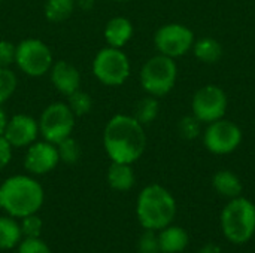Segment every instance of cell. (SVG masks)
<instances>
[{"mask_svg":"<svg viewBox=\"0 0 255 253\" xmlns=\"http://www.w3.org/2000/svg\"><path fill=\"white\" fill-rule=\"evenodd\" d=\"M18 85V79L16 75L9 69H0V104H3L4 101H7Z\"/></svg>","mask_w":255,"mask_h":253,"instance_id":"obj_25","label":"cell"},{"mask_svg":"<svg viewBox=\"0 0 255 253\" xmlns=\"http://www.w3.org/2000/svg\"><path fill=\"white\" fill-rule=\"evenodd\" d=\"M194 55L203 63H217L223 55V46L218 40L212 37H202L194 45Z\"/></svg>","mask_w":255,"mask_h":253,"instance_id":"obj_20","label":"cell"},{"mask_svg":"<svg viewBox=\"0 0 255 253\" xmlns=\"http://www.w3.org/2000/svg\"><path fill=\"white\" fill-rule=\"evenodd\" d=\"M136 213L145 230H163L172 224L176 215V203L166 188L161 185H149L139 194Z\"/></svg>","mask_w":255,"mask_h":253,"instance_id":"obj_3","label":"cell"},{"mask_svg":"<svg viewBox=\"0 0 255 253\" xmlns=\"http://www.w3.org/2000/svg\"><path fill=\"white\" fill-rule=\"evenodd\" d=\"M15 64L24 75L30 78H40L49 73L54 64V57L45 42L28 37L16 45Z\"/></svg>","mask_w":255,"mask_h":253,"instance_id":"obj_6","label":"cell"},{"mask_svg":"<svg viewBox=\"0 0 255 253\" xmlns=\"http://www.w3.org/2000/svg\"><path fill=\"white\" fill-rule=\"evenodd\" d=\"M154 43L160 54L176 58L191 49L194 45V34L188 27L182 24H166L157 30Z\"/></svg>","mask_w":255,"mask_h":253,"instance_id":"obj_9","label":"cell"},{"mask_svg":"<svg viewBox=\"0 0 255 253\" xmlns=\"http://www.w3.org/2000/svg\"><path fill=\"white\" fill-rule=\"evenodd\" d=\"M21 236V228L12 218L0 216V251H9L19 245Z\"/></svg>","mask_w":255,"mask_h":253,"instance_id":"obj_21","label":"cell"},{"mask_svg":"<svg viewBox=\"0 0 255 253\" xmlns=\"http://www.w3.org/2000/svg\"><path fill=\"white\" fill-rule=\"evenodd\" d=\"M93 75L106 86H120L130 76L128 57L120 48H103L93 60Z\"/></svg>","mask_w":255,"mask_h":253,"instance_id":"obj_7","label":"cell"},{"mask_svg":"<svg viewBox=\"0 0 255 253\" xmlns=\"http://www.w3.org/2000/svg\"><path fill=\"white\" fill-rule=\"evenodd\" d=\"M137 249H139V253H160L158 236L155 234L154 230H146L140 236L137 242Z\"/></svg>","mask_w":255,"mask_h":253,"instance_id":"obj_28","label":"cell"},{"mask_svg":"<svg viewBox=\"0 0 255 253\" xmlns=\"http://www.w3.org/2000/svg\"><path fill=\"white\" fill-rule=\"evenodd\" d=\"M39 134L40 133L37 121L30 115L18 113L7 119L3 137L9 142L12 148H28L31 143L36 142Z\"/></svg>","mask_w":255,"mask_h":253,"instance_id":"obj_13","label":"cell"},{"mask_svg":"<svg viewBox=\"0 0 255 253\" xmlns=\"http://www.w3.org/2000/svg\"><path fill=\"white\" fill-rule=\"evenodd\" d=\"M7 116H6V113L3 112V109H1V104H0V136H3V133H4V128H6V125H7Z\"/></svg>","mask_w":255,"mask_h":253,"instance_id":"obj_33","label":"cell"},{"mask_svg":"<svg viewBox=\"0 0 255 253\" xmlns=\"http://www.w3.org/2000/svg\"><path fill=\"white\" fill-rule=\"evenodd\" d=\"M212 185H214L215 191H217L220 195L227 197V198L241 197L242 189H244L241 179H239L233 171H229V170H221V171H218V173L214 176Z\"/></svg>","mask_w":255,"mask_h":253,"instance_id":"obj_18","label":"cell"},{"mask_svg":"<svg viewBox=\"0 0 255 253\" xmlns=\"http://www.w3.org/2000/svg\"><path fill=\"white\" fill-rule=\"evenodd\" d=\"M21 234L25 237V239H37L42 233V219L33 213V215H28V216H24L21 218Z\"/></svg>","mask_w":255,"mask_h":253,"instance_id":"obj_26","label":"cell"},{"mask_svg":"<svg viewBox=\"0 0 255 253\" xmlns=\"http://www.w3.org/2000/svg\"><path fill=\"white\" fill-rule=\"evenodd\" d=\"M16 45L9 40H0V69H9L15 63Z\"/></svg>","mask_w":255,"mask_h":253,"instance_id":"obj_29","label":"cell"},{"mask_svg":"<svg viewBox=\"0 0 255 253\" xmlns=\"http://www.w3.org/2000/svg\"><path fill=\"white\" fill-rule=\"evenodd\" d=\"M18 253H52L51 249L43 243L39 237L37 239H25L19 243Z\"/></svg>","mask_w":255,"mask_h":253,"instance_id":"obj_30","label":"cell"},{"mask_svg":"<svg viewBox=\"0 0 255 253\" xmlns=\"http://www.w3.org/2000/svg\"><path fill=\"white\" fill-rule=\"evenodd\" d=\"M58 163L60 155L57 145L46 140L31 143L24 157V167L31 174H46L52 171Z\"/></svg>","mask_w":255,"mask_h":253,"instance_id":"obj_12","label":"cell"},{"mask_svg":"<svg viewBox=\"0 0 255 253\" xmlns=\"http://www.w3.org/2000/svg\"><path fill=\"white\" fill-rule=\"evenodd\" d=\"M193 115L200 122H214L224 116L227 109L226 92L217 85H206L200 88L191 101Z\"/></svg>","mask_w":255,"mask_h":253,"instance_id":"obj_10","label":"cell"},{"mask_svg":"<svg viewBox=\"0 0 255 253\" xmlns=\"http://www.w3.org/2000/svg\"><path fill=\"white\" fill-rule=\"evenodd\" d=\"M103 148L111 161L133 164L146 148L143 125L130 115L112 116L103 130Z\"/></svg>","mask_w":255,"mask_h":253,"instance_id":"obj_1","label":"cell"},{"mask_svg":"<svg viewBox=\"0 0 255 253\" xmlns=\"http://www.w3.org/2000/svg\"><path fill=\"white\" fill-rule=\"evenodd\" d=\"M199 253H221V249L215 243H208L199 251Z\"/></svg>","mask_w":255,"mask_h":253,"instance_id":"obj_32","label":"cell"},{"mask_svg":"<svg viewBox=\"0 0 255 253\" xmlns=\"http://www.w3.org/2000/svg\"><path fill=\"white\" fill-rule=\"evenodd\" d=\"M103 36L108 46L121 49L133 37V24L126 16H114L106 22Z\"/></svg>","mask_w":255,"mask_h":253,"instance_id":"obj_15","label":"cell"},{"mask_svg":"<svg viewBox=\"0 0 255 253\" xmlns=\"http://www.w3.org/2000/svg\"><path fill=\"white\" fill-rule=\"evenodd\" d=\"M115 1H127V0H115Z\"/></svg>","mask_w":255,"mask_h":253,"instance_id":"obj_35","label":"cell"},{"mask_svg":"<svg viewBox=\"0 0 255 253\" xmlns=\"http://www.w3.org/2000/svg\"><path fill=\"white\" fill-rule=\"evenodd\" d=\"M178 76V67L173 58L158 54L149 58L140 70L142 88L154 97H163L172 91Z\"/></svg>","mask_w":255,"mask_h":253,"instance_id":"obj_5","label":"cell"},{"mask_svg":"<svg viewBox=\"0 0 255 253\" xmlns=\"http://www.w3.org/2000/svg\"><path fill=\"white\" fill-rule=\"evenodd\" d=\"M67 106L70 107L75 116H85L93 109V98L88 92L79 88L78 91L67 95Z\"/></svg>","mask_w":255,"mask_h":253,"instance_id":"obj_23","label":"cell"},{"mask_svg":"<svg viewBox=\"0 0 255 253\" xmlns=\"http://www.w3.org/2000/svg\"><path fill=\"white\" fill-rule=\"evenodd\" d=\"M158 110H160V106H158L157 98L148 94V97H143L142 100L137 101L133 116L145 127L155 121V118L158 116Z\"/></svg>","mask_w":255,"mask_h":253,"instance_id":"obj_22","label":"cell"},{"mask_svg":"<svg viewBox=\"0 0 255 253\" xmlns=\"http://www.w3.org/2000/svg\"><path fill=\"white\" fill-rule=\"evenodd\" d=\"M75 1H76V6H79L84 10H88L94 6V0H75Z\"/></svg>","mask_w":255,"mask_h":253,"instance_id":"obj_34","label":"cell"},{"mask_svg":"<svg viewBox=\"0 0 255 253\" xmlns=\"http://www.w3.org/2000/svg\"><path fill=\"white\" fill-rule=\"evenodd\" d=\"M158 242H160V252L179 253L188 245V234L181 227L167 225L158 234Z\"/></svg>","mask_w":255,"mask_h":253,"instance_id":"obj_16","label":"cell"},{"mask_svg":"<svg viewBox=\"0 0 255 253\" xmlns=\"http://www.w3.org/2000/svg\"><path fill=\"white\" fill-rule=\"evenodd\" d=\"M205 146L209 152L217 155H226L238 149L242 142L241 128L223 118L209 124L203 136Z\"/></svg>","mask_w":255,"mask_h":253,"instance_id":"obj_11","label":"cell"},{"mask_svg":"<svg viewBox=\"0 0 255 253\" xmlns=\"http://www.w3.org/2000/svg\"><path fill=\"white\" fill-rule=\"evenodd\" d=\"M42 204L43 189L40 183L30 176H12L0 186V207L13 218L33 215Z\"/></svg>","mask_w":255,"mask_h":253,"instance_id":"obj_2","label":"cell"},{"mask_svg":"<svg viewBox=\"0 0 255 253\" xmlns=\"http://www.w3.org/2000/svg\"><path fill=\"white\" fill-rule=\"evenodd\" d=\"M178 131L179 136L185 140H193L199 136L200 133V121L191 115V116H184L179 124H178Z\"/></svg>","mask_w":255,"mask_h":253,"instance_id":"obj_27","label":"cell"},{"mask_svg":"<svg viewBox=\"0 0 255 253\" xmlns=\"http://www.w3.org/2000/svg\"><path fill=\"white\" fill-rule=\"evenodd\" d=\"M75 7V0H46L43 6V13L45 18L51 22H63L72 16Z\"/></svg>","mask_w":255,"mask_h":253,"instance_id":"obj_19","label":"cell"},{"mask_svg":"<svg viewBox=\"0 0 255 253\" xmlns=\"http://www.w3.org/2000/svg\"><path fill=\"white\" fill-rule=\"evenodd\" d=\"M108 183L115 191H128L134 185V171L131 169V164L126 163H114L108 169Z\"/></svg>","mask_w":255,"mask_h":253,"instance_id":"obj_17","label":"cell"},{"mask_svg":"<svg viewBox=\"0 0 255 253\" xmlns=\"http://www.w3.org/2000/svg\"><path fill=\"white\" fill-rule=\"evenodd\" d=\"M226 239L235 245L247 243L255 233V206L244 197L232 198L221 213Z\"/></svg>","mask_w":255,"mask_h":253,"instance_id":"obj_4","label":"cell"},{"mask_svg":"<svg viewBox=\"0 0 255 253\" xmlns=\"http://www.w3.org/2000/svg\"><path fill=\"white\" fill-rule=\"evenodd\" d=\"M12 149L13 148L9 145V142L3 136H0V170H3L9 164L12 158Z\"/></svg>","mask_w":255,"mask_h":253,"instance_id":"obj_31","label":"cell"},{"mask_svg":"<svg viewBox=\"0 0 255 253\" xmlns=\"http://www.w3.org/2000/svg\"><path fill=\"white\" fill-rule=\"evenodd\" d=\"M57 149H58L60 161H63L66 164H76L79 161V158H81V154H82L81 145L72 136L61 140L57 145Z\"/></svg>","mask_w":255,"mask_h":253,"instance_id":"obj_24","label":"cell"},{"mask_svg":"<svg viewBox=\"0 0 255 253\" xmlns=\"http://www.w3.org/2000/svg\"><path fill=\"white\" fill-rule=\"evenodd\" d=\"M51 84L63 95H70L81 88V73L79 70L66 60L54 61L49 70Z\"/></svg>","mask_w":255,"mask_h":253,"instance_id":"obj_14","label":"cell"},{"mask_svg":"<svg viewBox=\"0 0 255 253\" xmlns=\"http://www.w3.org/2000/svg\"><path fill=\"white\" fill-rule=\"evenodd\" d=\"M76 116L67 106V103H51L46 106L37 121L39 133L43 140L58 145L61 140L72 136Z\"/></svg>","mask_w":255,"mask_h":253,"instance_id":"obj_8","label":"cell"},{"mask_svg":"<svg viewBox=\"0 0 255 253\" xmlns=\"http://www.w3.org/2000/svg\"><path fill=\"white\" fill-rule=\"evenodd\" d=\"M0 3H1V0H0Z\"/></svg>","mask_w":255,"mask_h":253,"instance_id":"obj_36","label":"cell"}]
</instances>
